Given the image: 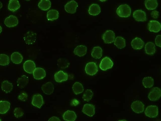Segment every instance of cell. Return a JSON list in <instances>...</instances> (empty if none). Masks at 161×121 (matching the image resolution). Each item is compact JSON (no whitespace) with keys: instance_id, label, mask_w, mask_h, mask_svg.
<instances>
[{"instance_id":"obj_1","label":"cell","mask_w":161,"mask_h":121,"mask_svg":"<svg viewBox=\"0 0 161 121\" xmlns=\"http://www.w3.org/2000/svg\"><path fill=\"white\" fill-rule=\"evenodd\" d=\"M131 11L129 6L127 4L120 5L117 9L116 13L120 17L128 18L131 14Z\"/></svg>"},{"instance_id":"obj_2","label":"cell","mask_w":161,"mask_h":121,"mask_svg":"<svg viewBox=\"0 0 161 121\" xmlns=\"http://www.w3.org/2000/svg\"><path fill=\"white\" fill-rule=\"evenodd\" d=\"M115 33L111 30H107L102 36V39L105 44H111L113 43L115 39Z\"/></svg>"},{"instance_id":"obj_3","label":"cell","mask_w":161,"mask_h":121,"mask_svg":"<svg viewBox=\"0 0 161 121\" xmlns=\"http://www.w3.org/2000/svg\"><path fill=\"white\" fill-rule=\"evenodd\" d=\"M159 113L158 107L156 106L150 105L147 107L144 111L145 115L149 118H155Z\"/></svg>"},{"instance_id":"obj_4","label":"cell","mask_w":161,"mask_h":121,"mask_svg":"<svg viewBox=\"0 0 161 121\" xmlns=\"http://www.w3.org/2000/svg\"><path fill=\"white\" fill-rule=\"evenodd\" d=\"M36 33L32 31L27 33L24 35L23 38L25 43L28 45L32 44L36 41Z\"/></svg>"},{"instance_id":"obj_5","label":"cell","mask_w":161,"mask_h":121,"mask_svg":"<svg viewBox=\"0 0 161 121\" xmlns=\"http://www.w3.org/2000/svg\"><path fill=\"white\" fill-rule=\"evenodd\" d=\"M113 65V63L110 59L105 57L101 60L100 65V68L103 71H106L111 68Z\"/></svg>"},{"instance_id":"obj_6","label":"cell","mask_w":161,"mask_h":121,"mask_svg":"<svg viewBox=\"0 0 161 121\" xmlns=\"http://www.w3.org/2000/svg\"><path fill=\"white\" fill-rule=\"evenodd\" d=\"M86 73L89 75L93 76L95 75L98 71V66L94 62L88 63L85 68Z\"/></svg>"},{"instance_id":"obj_7","label":"cell","mask_w":161,"mask_h":121,"mask_svg":"<svg viewBox=\"0 0 161 121\" xmlns=\"http://www.w3.org/2000/svg\"><path fill=\"white\" fill-rule=\"evenodd\" d=\"M161 96V91L158 87L152 89L148 95V98L151 101H155L159 100Z\"/></svg>"},{"instance_id":"obj_8","label":"cell","mask_w":161,"mask_h":121,"mask_svg":"<svg viewBox=\"0 0 161 121\" xmlns=\"http://www.w3.org/2000/svg\"><path fill=\"white\" fill-rule=\"evenodd\" d=\"M131 108L134 112L137 113H139L143 112L144 105L141 101L137 100L132 103Z\"/></svg>"},{"instance_id":"obj_9","label":"cell","mask_w":161,"mask_h":121,"mask_svg":"<svg viewBox=\"0 0 161 121\" xmlns=\"http://www.w3.org/2000/svg\"><path fill=\"white\" fill-rule=\"evenodd\" d=\"M78 7V4L76 2L74 1H71L65 5V9L68 13L74 14L76 13Z\"/></svg>"},{"instance_id":"obj_10","label":"cell","mask_w":161,"mask_h":121,"mask_svg":"<svg viewBox=\"0 0 161 121\" xmlns=\"http://www.w3.org/2000/svg\"><path fill=\"white\" fill-rule=\"evenodd\" d=\"M32 103L34 106L39 108H41L44 103L42 95L39 94L34 95L33 97Z\"/></svg>"},{"instance_id":"obj_11","label":"cell","mask_w":161,"mask_h":121,"mask_svg":"<svg viewBox=\"0 0 161 121\" xmlns=\"http://www.w3.org/2000/svg\"><path fill=\"white\" fill-rule=\"evenodd\" d=\"M35 79L37 80L41 79L46 77V73L45 70L42 68H36L33 72Z\"/></svg>"},{"instance_id":"obj_12","label":"cell","mask_w":161,"mask_h":121,"mask_svg":"<svg viewBox=\"0 0 161 121\" xmlns=\"http://www.w3.org/2000/svg\"><path fill=\"white\" fill-rule=\"evenodd\" d=\"M5 24L9 28L14 27L18 23V20L15 16L11 15L7 18L5 20Z\"/></svg>"},{"instance_id":"obj_13","label":"cell","mask_w":161,"mask_h":121,"mask_svg":"<svg viewBox=\"0 0 161 121\" xmlns=\"http://www.w3.org/2000/svg\"><path fill=\"white\" fill-rule=\"evenodd\" d=\"M54 77L56 82L61 83L68 80V75L67 73L60 71L55 73Z\"/></svg>"},{"instance_id":"obj_14","label":"cell","mask_w":161,"mask_h":121,"mask_svg":"<svg viewBox=\"0 0 161 121\" xmlns=\"http://www.w3.org/2000/svg\"><path fill=\"white\" fill-rule=\"evenodd\" d=\"M23 68L25 72L31 74L33 73L36 68V65L33 61L28 60L24 63Z\"/></svg>"},{"instance_id":"obj_15","label":"cell","mask_w":161,"mask_h":121,"mask_svg":"<svg viewBox=\"0 0 161 121\" xmlns=\"http://www.w3.org/2000/svg\"><path fill=\"white\" fill-rule=\"evenodd\" d=\"M133 17L138 22H145L146 20V14L142 10L135 11L133 14Z\"/></svg>"},{"instance_id":"obj_16","label":"cell","mask_w":161,"mask_h":121,"mask_svg":"<svg viewBox=\"0 0 161 121\" xmlns=\"http://www.w3.org/2000/svg\"><path fill=\"white\" fill-rule=\"evenodd\" d=\"M82 112L87 115L92 117L95 113V106L91 104H85L83 107Z\"/></svg>"},{"instance_id":"obj_17","label":"cell","mask_w":161,"mask_h":121,"mask_svg":"<svg viewBox=\"0 0 161 121\" xmlns=\"http://www.w3.org/2000/svg\"><path fill=\"white\" fill-rule=\"evenodd\" d=\"M131 44L134 50H140L143 48L144 43L140 38L136 37L132 40Z\"/></svg>"},{"instance_id":"obj_18","label":"cell","mask_w":161,"mask_h":121,"mask_svg":"<svg viewBox=\"0 0 161 121\" xmlns=\"http://www.w3.org/2000/svg\"><path fill=\"white\" fill-rule=\"evenodd\" d=\"M148 25L149 30L150 32L157 33L160 30V23L157 21H150L149 22Z\"/></svg>"},{"instance_id":"obj_19","label":"cell","mask_w":161,"mask_h":121,"mask_svg":"<svg viewBox=\"0 0 161 121\" xmlns=\"http://www.w3.org/2000/svg\"><path fill=\"white\" fill-rule=\"evenodd\" d=\"M87 48L84 45H80L76 47L74 51V53L76 55L82 57L85 55L87 53Z\"/></svg>"},{"instance_id":"obj_20","label":"cell","mask_w":161,"mask_h":121,"mask_svg":"<svg viewBox=\"0 0 161 121\" xmlns=\"http://www.w3.org/2000/svg\"><path fill=\"white\" fill-rule=\"evenodd\" d=\"M41 89L45 94L49 95L53 93L54 88L51 83L48 82L43 85L41 87Z\"/></svg>"},{"instance_id":"obj_21","label":"cell","mask_w":161,"mask_h":121,"mask_svg":"<svg viewBox=\"0 0 161 121\" xmlns=\"http://www.w3.org/2000/svg\"><path fill=\"white\" fill-rule=\"evenodd\" d=\"M114 42V45L119 49H122L126 46L125 40L122 37H117Z\"/></svg>"},{"instance_id":"obj_22","label":"cell","mask_w":161,"mask_h":121,"mask_svg":"<svg viewBox=\"0 0 161 121\" xmlns=\"http://www.w3.org/2000/svg\"><path fill=\"white\" fill-rule=\"evenodd\" d=\"M29 81L28 77L25 75H22L17 79V86L20 88H24L28 84Z\"/></svg>"},{"instance_id":"obj_23","label":"cell","mask_w":161,"mask_h":121,"mask_svg":"<svg viewBox=\"0 0 161 121\" xmlns=\"http://www.w3.org/2000/svg\"><path fill=\"white\" fill-rule=\"evenodd\" d=\"M88 12L89 14L91 15L97 16L101 12L100 8L98 5L93 4L90 6Z\"/></svg>"},{"instance_id":"obj_24","label":"cell","mask_w":161,"mask_h":121,"mask_svg":"<svg viewBox=\"0 0 161 121\" xmlns=\"http://www.w3.org/2000/svg\"><path fill=\"white\" fill-rule=\"evenodd\" d=\"M20 7L18 0H10L9 2L8 9L10 11L14 12L19 9Z\"/></svg>"},{"instance_id":"obj_25","label":"cell","mask_w":161,"mask_h":121,"mask_svg":"<svg viewBox=\"0 0 161 121\" xmlns=\"http://www.w3.org/2000/svg\"><path fill=\"white\" fill-rule=\"evenodd\" d=\"M76 117L75 113L72 111L67 110L63 115L64 119L66 121H73L76 119Z\"/></svg>"},{"instance_id":"obj_26","label":"cell","mask_w":161,"mask_h":121,"mask_svg":"<svg viewBox=\"0 0 161 121\" xmlns=\"http://www.w3.org/2000/svg\"><path fill=\"white\" fill-rule=\"evenodd\" d=\"M39 8L42 10L46 11L51 7V3L49 0H41L38 4Z\"/></svg>"},{"instance_id":"obj_27","label":"cell","mask_w":161,"mask_h":121,"mask_svg":"<svg viewBox=\"0 0 161 121\" xmlns=\"http://www.w3.org/2000/svg\"><path fill=\"white\" fill-rule=\"evenodd\" d=\"M10 103L7 101H0V113H6L10 108Z\"/></svg>"},{"instance_id":"obj_28","label":"cell","mask_w":161,"mask_h":121,"mask_svg":"<svg viewBox=\"0 0 161 121\" xmlns=\"http://www.w3.org/2000/svg\"><path fill=\"white\" fill-rule=\"evenodd\" d=\"M11 59L14 63L18 64L22 62L23 58L22 55L19 53L14 52L12 54Z\"/></svg>"},{"instance_id":"obj_29","label":"cell","mask_w":161,"mask_h":121,"mask_svg":"<svg viewBox=\"0 0 161 121\" xmlns=\"http://www.w3.org/2000/svg\"><path fill=\"white\" fill-rule=\"evenodd\" d=\"M145 5L148 10H151L155 9L157 7L158 4L157 0H146Z\"/></svg>"},{"instance_id":"obj_30","label":"cell","mask_w":161,"mask_h":121,"mask_svg":"<svg viewBox=\"0 0 161 121\" xmlns=\"http://www.w3.org/2000/svg\"><path fill=\"white\" fill-rule=\"evenodd\" d=\"M145 50L146 53L148 55L154 54L156 51L154 44L151 42L147 43L145 46Z\"/></svg>"},{"instance_id":"obj_31","label":"cell","mask_w":161,"mask_h":121,"mask_svg":"<svg viewBox=\"0 0 161 121\" xmlns=\"http://www.w3.org/2000/svg\"><path fill=\"white\" fill-rule=\"evenodd\" d=\"M59 16L58 12L55 10H52L49 11L47 13V18L49 21H53L57 19Z\"/></svg>"},{"instance_id":"obj_32","label":"cell","mask_w":161,"mask_h":121,"mask_svg":"<svg viewBox=\"0 0 161 121\" xmlns=\"http://www.w3.org/2000/svg\"><path fill=\"white\" fill-rule=\"evenodd\" d=\"M142 83L145 88H150L154 86V79L150 77H145L143 79Z\"/></svg>"},{"instance_id":"obj_33","label":"cell","mask_w":161,"mask_h":121,"mask_svg":"<svg viewBox=\"0 0 161 121\" xmlns=\"http://www.w3.org/2000/svg\"><path fill=\"white\" fill-rule=\"evenodd\" d=\"M74 93L76 95L82 93L84 91V88L83 85L79 83H75L72 87Z\"/></svg>"},{"instance_id":"obj_34","label":"cell","mask_w":161,"mask_h":121,"mask_svg":"<svg viewBox=\"0 0 161 121\" xmlns=\"http://www.w3.org/2000/svg\"><path fill=\"white\" fill-rule=\"evenodd\" d=\"M92 57L95 59H100L102 55V50L99 47H94L91 53Z\"/></svg>"},{"instance_id":"obj_35","label":"cell","mask_w":161,"mask_h":121,"mask_svg":"<svg viewBox=\"0 0 161 121\" xmlns=\"http://www.w3.org/2000/svg\"><path fill=\"white\" fill-rule=\"evenodd\" d=\"M13 88V86L12 84L9 82L7 80L5 81L2 83V89L3 91L6 93L10 92L12 90Z\"/></svg>"},{"instance_id":"obj_36","label":"cell","mask_w":161,"mask_h":121,"mask_svg":"<svg viewBox=\"0 0 161 121\" xmlns=\"http://www.w3.org/2000/svg\"><path fill=\"white\" fill-rule=\"evenodd\" d=\"M10 63V58L7 55L4 54H0V65L7 66Z\"/></svg>"},{"instance_id":"obj_37","label":"cell","mask_w":161,"mask_h":121,"mask_svg":"<svg viewBox=\"0 0 161 121\" xmlns=\"http://www.w3.org/2000/svg\"><path fill=\"white\" fill-rule=\"evenodd\" d=\"M70 64L68 61L66 59L60 58L57 61V65L61 69L67 68Z\"/></svg>"},{"instance_id":"obj_38","label":"cell","mask_w":161,"mask_h":121,"mask_svg":"<svg viewBox=\"0 0 161 121\" xmlns=\"http://www.w3.org/2000/svg\"><path fill=\"white\" fill-rule=\"evenodd\" d=\"M93 94L91 90L88 89L85 92L83 98L85 101L89 102L92 99Z\"/></svg>"},{"instance_id":"obj_39","label":"cell","mask_w":161,"mask_h":121,"mask_svg":"<svg viewBox=\"0 0 161 121\" xmlns=\"http://www.w3.org/2000/svg\"><path fill=\"white\" fill-rule=\"evenodd\" d=\"M14 113L15 117L17 118L22 116L24 114L23 110L20 108H15L14 111Z\"/></svg>"},{"instance_id":"obj_40","label":"cell","mask_w":161,"mask_h":121,"mask_svg":"<svg viewBox=\"0 0 161 121\" xmlns=\"http://www.w3.org/2000/svg\"><path fill=\"white\" fill-rule=\"evenodd\" d=\"M18 98L21 101L25 102L27 99L28 95L26 92H23L19 95Z\"/></svg>"},{"instance_id":"obj_41","label":"cell","mask_w":161,"mask_h":121,"mask_svg":"<svg viewBox=\"0 0 161 121\" xmlns=\"http://www.w3.org/2000/svg\"><path fill=\"white\" fill-rule=\"evenodd\" d=\"M161 36L160 35H159L156 37L155 39V43L156 45L160 48L161 47Z\"/></svg>"},{"instance_id":"obj_42","label":"cell","mask_w":161,"mask_h":121,"mask_svg":"<svg viewBox=\"0 0 161 121\" xmlns=\"http://www.w3.org/2000/svg\"><path fill=\"white\" fill-rule=\"evenodd\" d=\"M151 17L154 19L157 18L159 15V13L158 12L156 11H154L152 12L151 13Z\"/></svg>"},{"instance_id":"obj_43","label":"cell","mask_w":161,"mask_h":121,"mask_svg":"<svg viewBox=\"0 0 161 121\" xmlns=\"http://www.w3.org/2000/svg\"><path fill=\"white\" fill-rule=\"evenodd\" d=\"M48 121H61L60 119L57 117L53 116Z\"/></svg>"},{"instance_id":"obj_44","label":"cell","mask_w":161,"mask_h":121,"mask_svg":"<svg viewBox=\"0 0 161 121\" xmlns=\"http://www.w3.org/2000/svg\"><path fill=\"white\" fill-rule=\"evenodd\" d=\"M3 7V5L1 2H0V9H1Z\"/></svg>"},{"instance_id":"obj_45","label":"cell","mask_w":161,"mask_h":121,"mask_svg":"<svg viewBox=\"0 0 161 121\" xmlns=\"http://www.w3.org/2000/svg\"><path fill=\"white\" fill-rule=\"evenodd\" d=\"M2 28L1 26V25H0V33H2Z\"/></svg>"},{"instance_id":"obj_46","label":"cell","mask_w":161,"mask_h":121,"mask_svg":"<svg viewBox=\"0 0 161 121\" xmlns=\"http://www.w3.org/2000/svg\"><path fill=\"white\" fill-rule=\"evenodd\" d=\"M100 1L101 2H105L107 1V0H100Z\"/></svg>"},{"instance_id":"obj_47","label":"cell","mask_w":161,"mask_h":121,"mask_svg":"<svg viewBox=\"0 0 161 121\" xmlns=\"http://www.w3.org/2000/svg\"><path fill=\"white\" fill-rule=\"evenodd\" d=\"M25 1H30V0H25Z\"/></svg>"},{"instance_id":"obj_48","label":"cell","mask_w":161,"mask_h":121,"mask_svg":"<svg viewBox=\"0 0 161 121\" xmlns=\"http://www.w3.org/2000/svg\"><path fill=\"white\" fill-rule=\"evenodd\" d=\"M0 121H2V120L1 119H0Z\"/></svg>"}]
</instances>
